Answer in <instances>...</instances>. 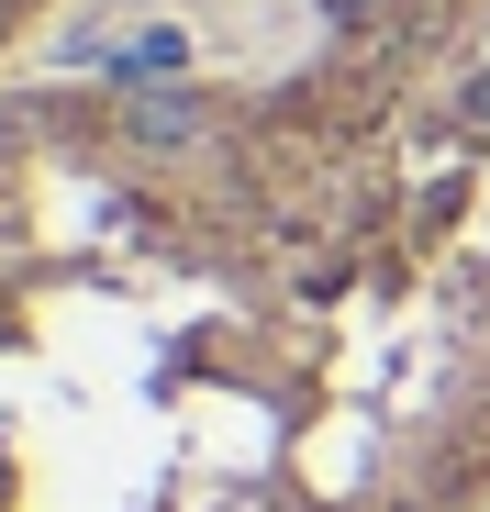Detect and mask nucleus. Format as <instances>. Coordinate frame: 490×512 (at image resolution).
Returning <instances> with one entry per match:
<instances>
[{"mask_svg": "<svg viewBox=\"0 0 490 512\" xmlns=\"http://www.w3.org/2000/svg\"><path fill=\"white\" fill-rule=\"evenodd\" d=\"M23 23H45V45H56L67 23H90V12H56V0H0V45H23Z\"/></svg>", "mask_w": 490, "mask_h": 512, "instance_id": "f257e3e1", "label": "nucleus"}]
</instances>
